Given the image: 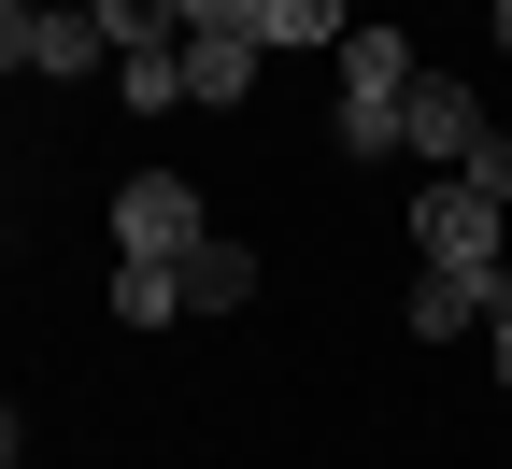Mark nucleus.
<instances>
[{"instance_id": "19", "label": "nucleus", "mask_w": 512, "mask_h": 469, "mask_svg": "<svg viewBox=\"0 0 512 469\" xmlns=\"http://www.w3.org/2000/svg\"><path fill=\"white\" fill-rule=\"evenodd\" d=\"M15 469H29V455H15Z\"/></svg>"}, {"instance_id": "17", "label": "nucleus", "mask_w": 512, "mask_h": 469, "mask_svg": "<svg viewBox=\"0 0 512 469\" xmlns=\"http://www.w3.org/2000/svg\"><path fill=\"white\" fill-rule=\"evenodd\" d=\"M498 313H512V256H498Z\"/></svg>"}, {"instance_id": "3", "label": "nucleus", "mask_w": 512, "mask_h": 469, "mask_svg": "<svg viewBox=\"0 0 512 469\" xmlns=\"http://www.w3.org/2000/svg\"><path fill=\"white\" fill-rule=\"evenodd\" d=\"M114 242L157 256V271H185V256L214 242V228H200V185H185V171H128V185H114Z\"/></svg>"}, {"instance_id": "5", "label": "nucleus", "mask_w": 512, "mask_h": 469, "mask_svg": "<svg viewBox=\"0 0 512 469\" xmlns=\"http://www.w3.org/2000/svg\"><path fill=\"white\" fill-rule=\"evenodd\" d=\"M484 128H498V114H484L456 72H427V86H413V114H399V143H413V157H441V171H470V157H484Z\"/></svg>"}, {"instance_id": "7", "label": "nucleus", "mask_w": 512, "mask_h": 469, "mask_svg": "<svg viewBox=\"0 0 512 469\" xmlns=\"http://www.w3.org/2000/svg\"><path fill=\"white\" fill-rule=\"evenodd\" d=\"M399 313H413V342H456V327H484V313H498V285H470V271H413V299H399Z\"/></svg>"}, {"instance_id": "2", "label": "nucleus", "mask_w": 512, "mask_h": 469, "mask_svg": "<svg viewBox=\"0 0 512 469\" xmlns=\"http://www.w3.org/2000/svg\"><path fill=\"white\" fill-rule=\"evenodd\" d=\"M413 256L427 271H470V285H498V199L470 185V171H427V199H413Z\"/></svg>"}, {"instance_id": "9", "label": "nucleus", "mask_w": 512, "mask_h": 469, "mask_svg": "<svg viewBox=\"0 0 512 469\" xmlns=\"http://www.w3.org/2000/svg\"><path fill=\"white\" fill-rule=\"evenodd\" d=\"M256 29H271V43H356V0H256Z\"/></svg>"}, {"instance_id": "18", "label": "nucleus", "mask_w": 512, "mask_h": 469, "mask_svg": "<svg viewBox=\"0 0 512 469\" xmlns=\"http://www.w3.org/2000/svg\"><path fill=\"white\" fill-rule=\"evenodd\" d=\"M15 15H29V0H15Z\"/></svg>"}, {"instance_id": "8", "label": "nucleus", "mask_w": 512, "mask_h": 469, "mask_svg": "<svg viewBox=\"0 0 512 469\" xmlns=\"http://www.w3.org/2000/svg\"><path fill=\"white\" fill-rule=\"evenodd\" d=\"M256 299V256L242 242H200V256H185V313H242Z\"/></svg>"}, {"instance_id": "1", "label": "nucleus", "mask_w": 512, "mask_h": 469, "mask_svg": "<svg viewBox=\"0 0 512 469\" xmlns=\"http://www.w3.org/2000/svg\"><path fill=\"white\" fill-rule=\"evenodd\" d=\"M413 86H427V57H413L399 29L370 15V29L342 43V143H356V157H399V114H413Z\"/></svg>"}, {"instance_id": "10", "label": "nucleus", "mask_w": 512, "mask_h": 469, "mask_svg": "<svg viewBox=\"0 0 512 469\" xmlns=\"http://www.w3.org/2000/svg\"><path fill=\"white\" fill-rule=\"evenodd\" d=\"M86 15L114 29V57H171V43H185V15H171V0H86Z\"/></svg>"}, {"instance_id": "4", "label": "nucleus", "mask_w": 512, "mask_h": 469, "mask_svg": "<svg viewBox=\"0 0 512 469\" xmlns=\"http://www.w3.org/2000/svg\"><path fill=\"white\" fill-rule=\"evenodd\" d=\"M114 29L100 15H57V0H29V15H0V72H100Z\"/></svg>"}, {"instance_id": "6", "label": "nucleus", "mask_w": 512, "mask_h": 469, "mask_svg": "<svg viewBox=\"0 0 512 469\" xmlns=\"http://www.w3.org/2000/svg\"><path fill=\"white\" fill-rule=\"evenodd\" d=\"M256 43H271V29H185V100L228 114V100L256 86Z\"/></svg>"}, {"instance_id": "16", "label": "nucleus", "mask_w": 512, "mask_h": 469, "mask_svg": "<svg viewBox=\"0 0 512 469\" xmlns=\"http://www.w3.org/2000/svg\"><path fill=\"white\" fill-rule=\"evenodd\" d=\"M484 15H498V43H512V0H484Z\"/></svg>"}, {"instance_id": "12", "label": "nucleus", "mask_w": 512, "mask_h": 469, "mask_svg": "<svg viewBox=\"0 0 512 469\" xmlns=\"http://www.w3.org/2000/svg\"><path fill=\"white\" fill-rule=\"evenodd\" d=\"M114 72H128V100L157 114V100H185V43H171V57H114Z\"/></svg>"}, {"instance_id": "11", "label": "nucleus", "mask_w": 512, "mask_h": 469, "mask_svg": "<svg viewBox=\"0 0 512 469\" xmlns=\"http://www.w3.org/2000/svg\"><path fill=\"white\" fill-rule=\"evenodd\" d=\"M114 313H128V327H171V313H185V271H157V256H128V271H114Z\"/></svg>"}, {"instance_id": "14", "label": "nucleus", "mask_w": 512, "mask_h": 469, "mask_svg": "<svg viewBox=\"0 0 512 469\" xmlns=\"http://www.w3.org/2000/svg\"><path fill=\"white\" fill-rule=\"evenodd\" d=\"M185 29H256V0H171Z\"/></svg>"}, {"instance_id": "13", "label": "nucleus", "mask_w": 512, "mask_h": 469, "mask_svg": "<svg viewBox=\"0 0 512 469\" xmlns=\"http://www.w3.org/2000/svg\"><path fill=\"white\" fill-rule=\"evenodd\" d=\"M470 185H484V199H498V214H512V114H498V128H484V157H470Z\"/></svg>"}, {"instance_id": "15", "label": "nucleus", "mask_w": 512, "mask_h": 469, "mask_svg": "<svg viewBox=\"0 0 512 469\" xmlns=\"http://www.w3.org/2000/svg\"><path fill=\"white\" fill-rule=\"evenodd\" d=\"M498 384H512V313H498Z\"/></svg>"}]
</instances>
